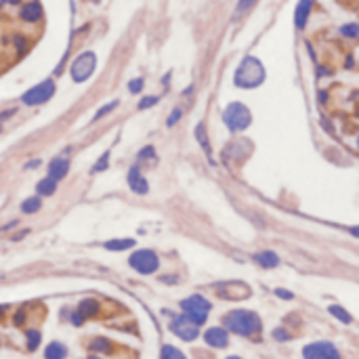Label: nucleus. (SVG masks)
<instances>
[{"label":"nucleus","mask_w":359,"mask_h":359,"mask_svg":"<svg viewBox=\"0 0 359 359\" xmlns=\"http://www.w3.org/2000/svg\"><path fill=\"white\" fill-rule=\"evenodd\" d=\"M38 196H53L55 194V189H57V181L55 178H51V176H46V178H42V181L38 183Z\"/></svg>","instance_id":"nucleus-17"},{"label":"nucleus","mask_w":359,"mask_h":359,"mask_svg":"<svg viewBox=\"0 0 359 359\" xmlns=\"http://www.w3.org/2000/svg\"><path fill=\"white\" fill-rule=\"evenodd\" d=\"M107 164H110V153H103V155H101V160H99L97 164H95V172H101Z\"/></svg>","instance_id":"nucleus-27"},{"label":"nucleus","mask_w":359,"mask_h":359,"mask_svg":"<svg viewBox=\"0 0 359 359\" xmlns=\"http://www.w3.org/2000/svg\"><path fill=\"white\" fill-rule=\"evenodd\" d=\"M223 324L227 330L239 334V336H254L260 332V317L246 309L229 311L227 315H223Z\"/></svg>","instance_id":"nucleus-1"},{"label":"nucleus","mask_w":359,"mask_h":359,"mask_svg":"<svg viewBox=\"0 0 359 359\" xmlns=\"http://www.w3.org/2000/svg\"><path fill=\"white\" fill-rule=\"evenodd\" d=\"M273 338H278V340H288V332L278 328V330H273Z\"/></svg>","instance_id":"nucleus-31"},{"label":"nucleus","mask_w":359,"mask_h":359,"mask_svg":"<svg viewBox=\"0 0 359 359\" xmlns=\"http://www.w3.org/2000/svg\"><path fill=\"white\" fill-rule=\"evenodd\" d=\"M162 359H185V355L178 351L176 346L166 344V346H162Z\"/></svg>","instance_id":"nucleus-21"},{"label":"nucleus","mask_w":359,"mask_h":359,"mask_svg":"<svg viewBox=\"0 0 359 359\" xmlns=\"http://www.w3.org/2000/svg\"><path fill=\"white\" fill-rule=\"evenodd\" d=\"M55 93V82L53 80H44L40 84H36L34 88H30L26 95L21 97V101L26 105H42L46 103Z\"/></svg>","instance_id":"nucleus-7"},{"label":"nucleus","mask_w":359,"mask_h":359,"mask_svg":"<svg viewBox=\"0 0 359 359\" xmlns=\"http://www.w3.org/2000/svg\"><path fill=\"white\" fill-rule=\"evenodd\" d=\"M130 267L143 275H149L160 267V260L151 250H137V252H133V256H130Z\"/></svg>","instance_id":"nucleus-6"},{"label":"nucleus","mask_w":359,"mask_h":359,"mask_svg":"<svg viewBox=\"0 0 359 359\" xmlns=\"http://www.w3.org/2000/svg\"><path fill=\"white\" fill-rule=\"evenodd\" d=\"M204 340L206 344L214 346V349H223L229 342V336H227V330L225 328H208L204 332Z\"/></svg>","instance_id":"nucleus-10"},{"label":"nucleus","mask_w":359,"mask_h":359,"mask_svg":"<svg viewBox=\"0 0 359 359\" xmlns=\"http://www.w3.org/2000/svg\"><path fill=\"white\" fill-rule=\"evenodd\" d=\"M330 313H332V315H336L340 321H344V324H351V321H353V317H351L349 313H346V311H342L340 307H330Z\"/></svg>","instance_id":"nucleus-22"},{"label":"nucleus","mask_w":359,"mask_h":359,"mask_svg":"<svg viewBox=\"0 0 359 359\" xmlns=\"http://www.w3.org/2000/svg\"><path fill=\"white\" fill-rule=\"evenodd\" d=\"M254 260L258 262V265H260L262 269H273V267H278V262H280L278 254L271 252V250H265V252H258V254L254 256Z\"/></svg>","instance_id":"nucleus-15"},{"label":"nucleus","mask_w":359,"mask_h":359,"mask_svg":"<svg viewBox=\"0 0 359 359\" xmlns=\"http://www.w3.org/2000/svg\"><path fill=\"white\" fill-rule=\"evenodd\" d=\"M3 3H5V5H17L19 0H3Z\"/></svg>","instance_id":"nucleus-37"},{"label":"nucleus","mask_w":359,"mask_h":359,"mask_svg":"<svg viewBox=\"0 0 359 359\" xmlns=\"http://www.w3.org/2000/svg\"><path fill=\"white\" fill-rule=\"evenodd\" d=\"M15 46H17V51H26V38L23 36H15Z\"/></svg>","instance_id":"nucleus-33"},{"label":"nucleus","mask_w":359,"mask_h":359,"mask_svg":"<svg viewBox=\"0 0 359 359\" xmlns=\"http://www.w3.org/2000/svg\"><path fill=\"white\" fill-rule=\"evenodd\" d=\"M99 311V305L95 303V301H84V303H80V309H78V313L82 315V319L88 317V315H95Z\"/></svg>","instance_id":"nucleus-20"},{"label":"nucleus","mask_w":359,"mask_h":359,"mask_svg":"<svg viewBox=\"0 0 359 359\" xmlns=\"http://www.w3.org/2000/svg\"><path fill=\"white\" fill-rule=\"evenodd\" d=\"M116 105H118L116 101H114V103H110V105H105V107H103V110H99V112H97V116H95V120H97V118H101V116H105L107 112H112V110H114V107H116Z\"/></svg>","instance_id":"nucleus-34"},{"label":"nucleus","mask_w":359,"mask_h":359,"mask_svg":"<svg viewBox=\"0 0 359 359\" xmlns=\"http://www.w3.org/2000/svg\"><path fill=\"white\" fill-rule=\"evenodd\" d=\"M141 160H153V147H145V149H141Z\"/></svg>","instance_id":"nucleus-32"},{"label":"nucleus","mask_w":359,"mask_h":359,"mask_svg":"<svg viewBox=\"0 0 359 359\" xmlns=\"http://www.w3.org/2000/svg\"><path fill=\"white\" fill-rule=\"evenodd\" d=\"M95 65H97V57H95V53H91V51L82 53L76 61L71 63V78H74V82L88 80L95 71Z\"/></svg>","instance_id":"nucleus-5"},{"label":"nucleus","mask_w":359,"mask_h":359,"mask_svg":"<svg viewBox=\"0 0 359 359\" xmlns=\"http://www.w3.org/2000/svg\"><path fill=\"white\" fill-rule=\"evenodd\" d=\"M38 344H40V332L30 330V332H28V349H30V351H34Z\"/></svg>","instance_id":"nucleus-23"},{"label":"nucleus","mask_w":359,"mask_h":359,"mask_svg":"<svg viewBox=\"0 0 359 359\" xmlns=\"http://www.w3.org/2000/svg\"><path fill=\"white\" fill-rule=\"evenodd\" d=\"M265 80V67L256 57H246L242 59V63L237 65L233 82L239 88H256Z\"/></svg>","instance_id":"nucleus-2"},{"label":"nucleus","mask_w":359,"mask_h":359,"mask_svg":"<svg viewBox=\"0 0 359 359\" xmlns=\"http://www.w3.org/2000/svg\"><path fill=\"white\" fill-rule=\"evenodd\" d=\"M128 185H130V189H133L135 194H147L149 191V185H147L145 178L141 176L137 166L135 168H130V172H128Z\"/></svg>","instance_id":"nucleus-13"},{"label":"nucleus","mask_w":359,"mask_h":359,"mask_svg":"<svg viewBox=\"0 0 359 359\" xmlns=\"http://www.w3.org/2000/svg\"><path fill=\"white\" fill-rule=\"evenodd\" d=\"M65 355H67V349L61 342H51L49 346H46V351H44L46 359H65Z\"/></svg>","instance_id":"nucleus-16"},{"label":"nucleus","mask_w":359,"mask_h":359,"mask_svg":"<svg viewBox=\"0 0 359 359\" xmlns=\"http://www.w3.org/2000/svg\"><path fill=\"white\" fill-rule=\"evenodd\" d=\"M128 88H130V93H139V91L143 88V80H141V78H137V80H130Z\"/></svg>","instance_id":"nucleus-29"},{"label":"nucleus","mask_w":359,"mask_h":359,"mask_svg":"<svg viewBox=\"0 0 359 359\" xmlns=\"http://www.w3.org/2000/svg\"><path fill=\"white\" fill-rule=\"evenodd\" d=\"M155 103H158V97H145V99H141L139 107H141V110H147V107H151Z\"/></svg>","instance_id":"nucleus-28"},{"label":"nucleus","mask_w":359,"mask_h":359,"mask_svg":"<svg viewBox=\"0 0 359 359\" xmlns=\"http://www.w3.org/2000/svg\"><path fill=\"white\" fill-rule=\"evenodd\" d=\"M42 206V200L40 198H28L26 202L21 204V210L26 212V214H34V212H38Z\"/></svg>","instance_id":"nucleus-18"},{"label":"nucleus","mask_w":359,"mask_h":359,"mask_svg":"<svg viewBox=\"0 0 359 359\" xmlns=\"http://www.w3.org/2000/svg\"><path fill=\"white\" fill-rule=\"evenodd\" d=\"M275 294H278V296H282V298H288V301L292 298V294H290V292H284V290H275Z\"/></svg>","instance_id":"nucleus-36"},{"label":"nucleus","mask_w":359,"mask_h":359,"mask_svg":"<svg viewBox=\"0 0 359 359\" xmlns=\"http://www.w3.org/2000/svg\"><path fill=\"white\" fill-rule=\"evenodd\" d=\"M21 19L23 21H28V23H36L40 17H42V7H40V3H36V0H32V3H28V5H23L21 7Z\"/></svg>","instance_id":"nucleus-12"},{"label":"nucleus","mask_w":359,"mask_h":359,"mask_svg":"<svg viewBox=\"0 0 359 359\" xmlns=\"http://www.w3.org/2000/svg\"><path fill=\"white\" fill-rule=\"evenodd\" d=\"M198 328H200V326L194 324V321H191L187 315H178V317H174V319L170 321V330H172L181 340H187V342L198 338V332H200Z\"/></svg>","instance_id":"nucleus-8"},{"label":"nucleus","mask_w":359,"mask_h":359,"mask_svg":"<svg viewBox=\"0 0 359 359\" xmlns=\"http://www.w3.org/2000/svg\"><path fill=\"white\" fill-rule=\"evenodd\" d=\"M181 309H183V313L194 321V324L202 326L206 321L208 313H210V303L206 301L204 296H200V294H194V296H189L185 298V301L181 303Z\"/></svg>","instance_id":"nucleus-4"},{"label":"nucleus","mask_w":359,"mask_h":359,"mask_svg":"<svg viewBox=\"0 0 359 359\" xmlns=\"http://www.w3.org/2000/svg\"><path fill=\"white\" fill-rule=\"evenodd\" d=\"M135 246V239H112V242H107L105 248L107 250H126V248H133Z\"/></svg>","instance_id":"nucleus-19"},{"label":"nucleus","mask_w":359,"mask_h":359,"mask_svg":"<svg viewBox=\"0 0 359 359\" xmlns=\"http://www.w3.org/2000/svg\"><path fill=\"white\" fill-rule=\"evenodd\" d=\"M223 120H225V126L227 128L233 130V133H237V130H244V128L250 126V122H252V116H250V110L244 103H231L225 110Z\"/></svg>","instance_id":"nucleus-3"},{"label":"nucleus","mask_w":359,"mask_h":359,"mask_svg":"<svg viewBox=\"0 0 359 359\" xmlns=\"http://www.w3.org/2000/svg\"><path fill=\"white\" fill-rule=\"evenodd\" d=\"M91 349H95V351H97V349L107 351V349H110V344H107L105 340H97V342H93V344H91Z\"/></svg>","instance_id":"nucleus-35"},{"label":"nucleus","mask_w":359,"mask_h":359,"mask_svg":"<svg viewBox=\"0 0 359 359\" xmlns=\"http://www.w3.org/2000/svg\"><path fill=\"white\" fill-rule=\"evenodd\" d=\"M256 3V0H239L237 3V9H235V15H242V13H246V11L250 9Z\"/></svg>","instance_id":"nucleus-25"},{"label":"nucleus","mask_w":359,"mask_h":359,"mask_svg":"<svg viewBox=\"0 0 359 359\" xmlns=\"http://www.w3.org/2000/svg\"><path fill=\"white\" fill-rule=\"evenodd\" d=\"M227 359H242V357H235V355H233V357H227Z\"/></svg>","instance_id":"nucleus-38"},{"label":"nucleus","mask_w":359,"mask_h":359,"mask_svg":"<svg viewBox=\"0 0 359 359\" xmlns=\"http://www.w3.org/2000/svg\"><path fill=\"white\" fill-rule=\"evenodd\" d=\"M305 359H340L338 349L332 342H313L303 349Z\"/></svg>","instance_id":"nucleus-9"},{"label":"nucleus","mask_w":359,"mask_h":359,"mask_svg":"<svg viewBox=\"0 0 359 359\" xmlns=\"http://www.w3.org/2000/svg\"><path fill=\"white\" fill-rule=\"evenodd\" d=\"M340 34L349 36V38H355V36L359 34V28L355 26V23H349V26H342V28H340Z\"/></svg>","instance_id":"nucleus-26"},{"label":"nucleus","mask_w":359,"mask_h":359,"mask_svg":"<svg viewBox=\"0 0 359 359\" xmlns=\"http://www.w3.org/2000/svg\"><path fill=\"white\" fill-rule=\"evenodd\" d=\"M67 172H69V160L67 158H55L49 164V176L55 178V181H61Z\"/></svg>","instance_id":"nucleus-11"},{"label":"nucleus","mask_w":359,"mask_h":359,"mask_svg":"<svg viewBox=\"0 0 359 359\" xmlns=\"http://www.w3.org/2000/svg\"><path fill=\"white\" fill-rule=\"evenodd\" d=\"M309 13H311V0H301L296 7V15H294V21H296V28L303 30L309 21Z\"/></svg>","instance_id":"nucleus-14"},{"label":"nucleus","mask_w":359,"mask_h":359,"mask_svg":"<svg viewBox=\"0 0 359 359\" xmlns=\"http://www.w3.org/2000/svg\"><path fill=\"white\" fill-rule=\"evenodd\" d=\"M181 114H183L181 110H174V112L170 114V118H168V126H174V124L178 122V120H181Z\"/></svg>","instance_id":"nucleus-30"},{"label":"nucleus","mask_w":359,"mask_h":359,"mask_svg":"<svg viewBox=\"0 0 359 359\" xmlns=\"http://www.w3.org/2000/svg\"><path fill=\"white\" fill-rule=\"evenodd\" d=\"M196 135H198V141L202 143V147H204V151H206V153L210 155V145H208V143H206V137H204V126H202V124H200V126L196 128Z\"/></svg>","instance_id":"nucleus-24"}]
</instances>
